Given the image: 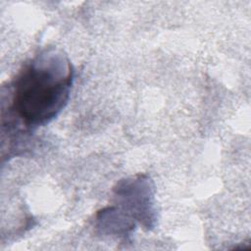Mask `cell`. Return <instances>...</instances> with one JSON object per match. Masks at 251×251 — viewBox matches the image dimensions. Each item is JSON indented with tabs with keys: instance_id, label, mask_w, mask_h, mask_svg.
Here are the masks:
<instances>
[{
	"instance_id": "6da1fadb",
	"label": "cell",
	"mask_w": 251,
	"mask_h": 251,
	"mask_svg": "<svg viewBox=\"0 0 251 251\" xmlns=\"http://www.w3.org/2000/svg\"><path fill=\"white\" fill-rule=\"evenodd\" d=\"M75 70L63 50L49 47L25 63L8 86V105L2 107V135L8 147L52 122L67 105Z\"/></svg>"
},
{
	"instance_id": "7a4b0ae2",
	"label": "cell",
	"mask_w": 251,
	"mask_h": 251,
	"mask_svg": "<svg viewBox=\"0 0 251 251\" xmlns=\"http://www.w3.org/2000/svg\"><path fill=\"white\" fill-rule=\"evenodd\" d=\"M114 192L121 206L120 210L129 219L146 228L155 226L154 186L147 176L138 175L121 180Z\"/></svg>"
}]
</instances>
